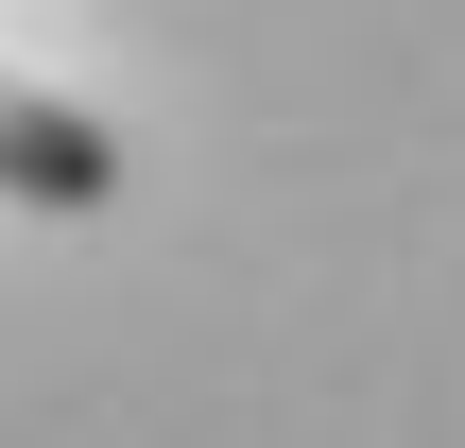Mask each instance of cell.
<instances>
[{"instance_id":"obj_1","label":"cell","mask_w":465,"mask_h":448,"mask_svg":"<svg viewBox=\"0 0 465 448\" xmlns=\"http://www.w3.org/2000/svg\"><path fill=\"white\" fill-rule=\"evenodd\" d=\"M0 190H17V207H104V190H121V138H104L86 104H52V86L0 69Z\"/></svg>"}]
</instances>
